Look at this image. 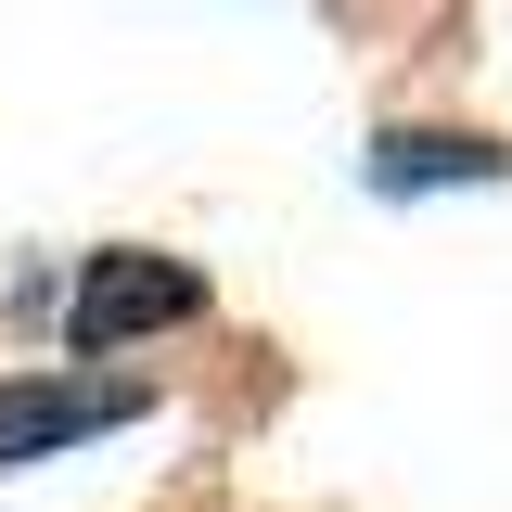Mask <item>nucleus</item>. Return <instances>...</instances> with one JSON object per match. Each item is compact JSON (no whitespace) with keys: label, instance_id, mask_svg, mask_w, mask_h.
Masks as SVG:
<instances>
[{"label":"nucleus","instance_id":"obj_1","mask_svg":"<svg viewBox=\"0 0 512 512\" xmlns=\"http://www.w3.org/2000/svg\"><path fill=\"white\" fill-rule=\"evenodd\" d=\"M192 308H205V269L116 244V256H90V269H77V295H64V333H77V359H116L128 333H167V320H192Z\"/></svg>","mask_w":512,"mask_h":512},{"label":"nucleus","instance_id":"obj_2","mask_svg":"<svg viewBox=\"0 0 512 512\" xmlns=\"http://www.w3.org/2000/svg\"><path fill=\"white\" fill-rule=\"evenodd\" d=\"M154 397L128 372H52V384H0V474L13 461H39V448H77L103 436V423H141Z\"/></svg>","mask_w":512,"mask_h":512},{"label":"nucleus","instance_id":"obj_3","mask_svg":"<svg viewBox=\"0 0 512 512\" xmlns=\"http://www.w3.org/2000/svg\"><path fill=\"white\" fill-rule=\"evenodd\" d=\"M500 167H512L500 141H448V128H436V141H410V128H384V141H372V180H384V192H423V180H500Z\"/></svg>","mask_w":512,"mask_h":512}]
</instances>
